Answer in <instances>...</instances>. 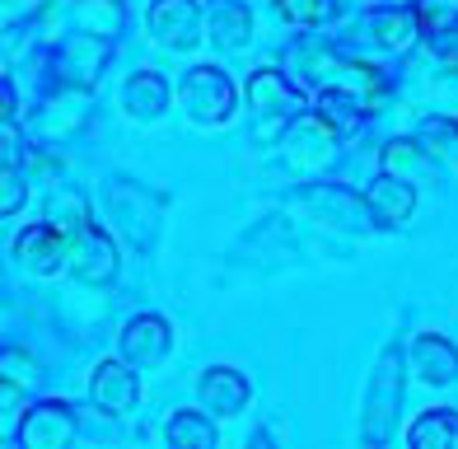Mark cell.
Listing matches in <instances>:
<instances>
[{"instance_id": "obj_16", "label": "cell", "mask_w": 458, "mask_h": 449, "mask_svg": "<svg viewBox=\"0 0 458 449\" xmlns=\"http://www.w3.org/2000/svg\"><path fill=\"white\" fill-rule=\"evenodd\" d=\"M211 24H216V38H220L225 47L229 43H243V38H248V10L239 5V0H216Z\"/></svg>"}, {"instance_id": "obj_4", "label": "cell", "mask_w": 458, "mask_h": 449, "mask_svg": "<svg viewBox=\"0 0 458 449\" xmlns=\"http://www.w3.org/2000/svg\"><path fill=\"white\" fill-rule=\"evenodd\" d=\"M19 436H24V445H71L75 440V417L66 402H43L33 407V412L24 417V426H19Z\"/></svg>"}, {"instance_id": "obj_15", "label": "cell", "mask_w": 458, "mask_h": 449, "mask_svg": "<svg viewBox=\"0 0 458 449\" xmlns=\"http://www.w3.org/2000/svg\"><path fill=\"white\" fill-rule=\"evenodd\" d=\"M318 117L327 122L332 131H356L365 122V108L356 104V98H346V94H323L318 98Z\"/></svg>"}, {"instance_id": "obj_10", "label": "cell", "mask_w": 458, "mask_h": 449, "mask_svg": "<svg viewBox=\"0 0 458 449\" xmlns=\"http://www.w3.org/2000/svg\"><path fill=\"white\" fill-rule=\"evenodd\" d=\"M411 207H416V192H411V182H403V178H379L369 188V211L379 216L384 224H403L407 216H411Z\"/></svg>"}, {"instance_id": "obj_1", "label": "cell", "mask_w": 458, "mask_h": 449, "mask_svg": "<svg viewBox=\"0 0 458 449\" xmlns=\"http://www.w3.org/2000/svg\"><path fill=\"white\" fill-rule=\"evenodd\" d=\"M182 104H187V113H192L197 122L216 127V122H229V113H234V104H239V94H234V85H229L225 71L197 66V71L182 75Z\"/></svg>"}, {"instance_id": "obj_14", "label": "cell", "mask_w": 458, "mask_h": 449, "mask_svg": "<svg viewBox=\"0 0 458 449\" xmlns=\"http://www.w3.org/2000/svg\"><path fill=\"white\" fill-rule=\"evenodd\" d=\"M411 445H458V412H426L407 431Z\"/></svg>"}, {"instance_id": "obj_19", "label": "cell", "mask_w": 458, "mask_h": 449, "mask_svg": "<svg viewBox=\"0 0 458 449\" xmlns=\"http://www.w3.org/2000/svg\"><path fill=\"white\" fill-rule=\"evenodd\" d=\"M24 207V178H19L10 165H0V216Z\"/></svg>"}, {"instance_id": "obj_9", "label": "cell", "mask_w": 458, "mask_h": 449, "mask_svg": "<svg viewBox=\"0 0 458 449\" xmlns=\"http://www.w3.org/2000/svg\"><path fill=\"white\" fill-rule=\"evenodd\" d=\"M122 352H127L131 360H164L169 356V323L155 318V314L136 318L131 328L122 333Z\"/></svg>"}, {"instance_id": "obj_8", "label": "cell", "mask_w": 458, "mask_h": 449, "mask_svg": "<svg viewBox=\"0 0 458 449\" xmlns=\"http://www.w3.org/2000/svg\"><path fill=\"white\" fill-rule=\"evenodd\" d=\"M197 394H201V407H211V412H220V417H234V412H243V402H248V384L234 370L216 365V370L201 375Z\"/></svg>"}, {"instance_id": "obj_17", "label": "cell", "mask_w": 458, "mask_h": 449, "mask_svg": "<svg viewBox=\"0 0 458 449\" xmlns=\"http://www.w3.org/2000/svg\"><path fill=\"white\" fill-rule=\"evenodd\" d=\"M169 440L174 445H216V426L206 421L201 412H178L174 421H169Z\"/></svg>"}, {"instance_id": "obj_3", "label": "cell", "mask_w": 458, "mask_h": 449, "mask_svg": "<svg viewBox=\"0 0 458 449\" xmlns=\"http://www.w3.org/2000/svg\"><path fill=\"white\" fill-rule=\"evenodd\" d=\"M197 29H201L197 0H155V5H150V33L159 38V43L187 47V43H197V38H201Z\"/></svg>"}, {"instance_id": "obj_12", "label": "cell", "mask_w": 458, "mask_h": 449, "mask_svg": "<svg viewBox=\"0 0 458 449\" xmlns=\"http://www.w3.org/2000/svg\"><path fill=\"white\" fill-rule=\"evenodd\" d=\"M253 104L262 113H290V108H300V94L290 89L276 71H258L253 75Z\"/></svg>"}, {"instance_id": "obj_6", "label": "cell", "mask_w": 458, "mask_h": 449, "mask_svg": "<svg viewBox=\"0 0 458 449\" xmlns=\"http://www.w3.org/2000/svg\"><path fill=\"white\" fill-rule=\"evenodd\" d=\"M61 258H66V239H61L56 224H33V230H24V239H19V262H24L33 276H52L61 267Z\"/></svg>"}, {"instance_id": "obj_11", "label": "cell", "mask_w": 458, "mask_h": 449, "mask_svg": "<svg viewBox=\"0 0 458 449\" xmlns=\"http://www.w3.org/2000/svg\"><path fill=\"white\" fill-rule=\"evenodd\" d=\"M164 104H169V85L155 75V71H140V75H131L127 80V113L131 117H159L164 113Z\"/></svg>"}, {"instance_id": "obj_13", "label": "cell", "mask_w": 458, "mask_h": 449, "mask_svg": "<svg viewBox=\"0 0 458 449\" xmlns=\"http://www.w3.org/2000/svg\"><path fill=\"white\" fill-rule=\"evenodd\" d=\"M416 29H421V24H416L411 10H384V14H374V38H379L384 47H393V52L411 47L416 43Z\"/></svg>"}, {"instance_id": "obj_20", "label": "cell", "mask_w": 458, "mask_h": 449, "mask_svg": "<svg viewBox=\"0 0 458 449\" xmlns=\"http://www.w3.org/2000/svg\"><path fill=\"white\" fill-rule=\"evenodd\" d=\"M398 5H403V0H398Z\"/></svg>"}, {"instance_id": "obj_18", "label": "cell", "mask_w": 458, "mask_h": 449, "mask_svg": "<svg viewBox=\"0 0 458 449\" xmlns=\"http://www.w3.org/2000/svg\"><path fill=\"white\" fill-rule=\"evenodd\" d=\"M281 10L295 19V24H323L332 14V0H281Z\"/></svg>"}, {"instance_id": "obj_5", "label": "cell", "mask_w": 458, "mask_h": 449, "mask_svg": "<svg viewBox=\"0 0 458 449\" xmlns=\"http://www.w3.org/2000/svg\"><path fill=\"white\" fill-rule=\"evenodd\" d=\"M411 365L426 384H449L458 379V346L445 342L440 333H421L411 342Z\"/></svg>"}, {"instance_id": "obj_7", "label": "cell", "mask_w": 458, "mask_h": 449, "mask_svg": "<svg viewBox=\"0 0 458 449\" xmlns=\"http://www.w3.org/2000/svg\"><path fill=\"white\" fill-rule=\"evenodd\" d=\"M89 394H94V402L103 407V412H127V407H136V375L122 360H103L94 370Z\"/></svg>"}, {"instance_id": "obj_2", "label": "cell", "mask_w": 458, "mask_h": 449, "mask_svg": "<svg viewBox=\"0 0 458 449\" xmlns=\"http://www.w3.org/2000/svg\"><path fill=\"white\" fill-rule=\"evenodd\" d=\"M71 262H75V272L80 281H113L117 276V249H113V239L98 230V224H75V234H71Z\"/></svg>"}]
</instances>
